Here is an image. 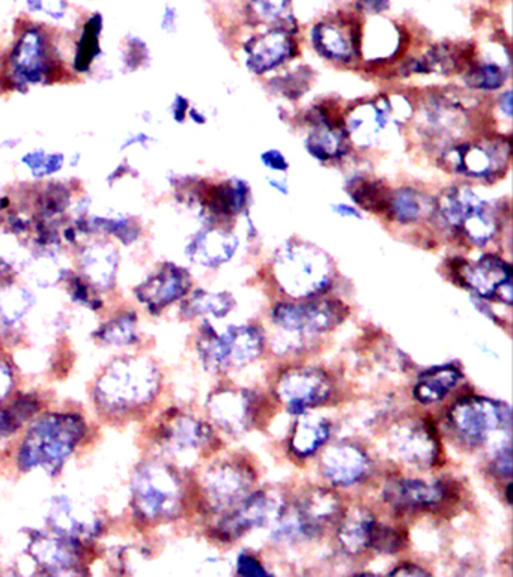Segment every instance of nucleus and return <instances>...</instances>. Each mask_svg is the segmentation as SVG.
<instances>
[{
  "instance_id": "nucleus-4",
  "label": "nucleus",
  "mask_w": 513,
  "mask_h": 577,
  "mask_svg": "<svg viewBox=\"0 0 513 577\" xmlns=\"http://www.w3.org/2000/svg\"><path fill=\"white\" fill-rule=\"evenodd\" d=\"M158 387V373L151 363L119 360L98 379L94 399L107 414L128 415L151 402Z\"/></svg>"
},
{
  "instance_id": "nucleus-41",
  "label": "nucleus",
  "mask_w": 513,
  "mask_h": 577,
  "mask_svg": "<svg viewBox=\"0 0 513 577\" xmlns=\"http://www.w3.org/2000/svg\"><path fill=\"white\" fill-rule=\"evenodd\" d=\"M291 0H246L247 16L258 25H279L289 16Z\"/></svg>"
},
{
  "instance_id": "nucleus-31",
  "label": "nucleus",
  "mask_w": 513,
  "mask_h": 577,
  "mask_svg": "<svg viewBox=\"0 0 513 577\" xmlns=\"http://www.w3.org/2000/svg\"><path fill=\"white\" fill-rule=\"evenodd\" d=\"M289 436V450L298 459H309L330 441L331 427L327 418L300 415Z\"/></svg>"
},
{
  "instance_id": "nucleus-58",
  "label": "nucleus",
  "mask_w": 513,
  "mask_h": 577,
  "mask_svg": "<svg viewBox=\"0 0 513 577\" xmlns=\"http://www.w3.org/2000/svg\"><path fill=\"white\" fill-rule=\"evenodd\" d=\"M267 184L270 185V188H273L276 193L282 194V196H288L289 190H291L285 178H274V176L271 178V176H268Z\"/></svg>"
},
{
  "instance_id": "nucleus-19",
  "label": "nucleus",
  "mask_w": 513,
  "mask_h": 577,
  "mask_svg": "<svg viewBox=\"0 0 513 577\" xmlns=\"http://www.w3.org/2000/svg\"><path fill=\"white\" fill-rule=\"evenodd\" d=\"M322 477L333 487H351L363 483L374 469L365 448L350 441L331 445L319 460Z\"/></svg>"
},
{
  "instance_id": "nucleus-17",
  "label": "nucleus",
  "mask_w": 513,
  "mask_h": 577,
  "mask_svg": "<svg viewBox=\"0 0 513 577\" xmlns=\"http://www.w3.org/2000/svg\"><path fill=\"white\" fill-rule=\"evenodd\" d=\"M207 411L223 432L232 436L244 435L258 423L261 397L244 388H220L208 399Z\"/></svg>"
},
{
  "instance_id": "nucleus-62",
  "label": "nucleus",
  "mask_w": 513,
  "mask_h": 577,
  "mask_svg": "<svg viewBox=\"0 0 513 577\" xmlns=\"http://www.w3.org/2000/svg\"><path fill=\"white\" fill-rule=\"evenodd\" d=\"M13 208V199L10 196H0V211H8Z\"/></svg>"
},
{
  "instance_id": "nucleus-34",
  "label": "nucleus",
  "mask_w": 513,
  "mask_h": 577,
  "mask_svg": "<svg viewBox=\"0 0 513 577\" xmlns=\"http://www.w3.org/2000/svg\"><path fill=\"white\" fill-rule=\"evenodd\" d=\"M471 64V59L452 44H438L425 55L408 62L407 70L413 74H453Z\"/></svg>"
},
{
  "instance_id": "nucleus-24",
  "label": "nucleus",
  "mask_w": 513,
  "mask_h": 577,
  "mask_svg": "<svg viewBox=\"0 0 513 577\" xmlns=\"http://www.w3.org/2000/svg\"><path fill=\"white\" fill-rule=\"evenodd\" d=\"M309 124L312 130L304 139V149L313 160L327 163L350 152L351 140L344 122L334 121V116L324 106L310 110Z\"/></svg>"
},
{
  "instance_id": "nucleus-8",
  "label": "nucleus",
  "mask_w": 513,
  "mask_h": 577,
  "mask_svg": "<svg viewBox=\"0 0 513 577\" xmlns=\"http://www.w3.org/2000/svg\"><path fill=\"white\" fill-rule=\"evenodd\" d=\"M80 426L82 423L74 415H47L41 418L29 430L20 450V460L25 468L41 466L52 471L61 465L82 438Z\"/></svg>"
},
{
  "instance_id": "nucleus-59",
  "label": "nucleus",
  "mask_w": 513,
  "mask_h": 577,
  "mask_svg": "<svg viewBox=\"0 0 513 577\" xmlns=\"http://www.w3.org/2000/svg\"><path fill=\"white\" fill-rule=\"evenodd\" d=\"M187 119L193 122L195 125H207L208 116L204 110L199 109V107L192 106L189 110V115H187Z\"/></svg>"
},
{
  "instance_id": "nucleus-30",
  "label": "nucleus",
  "mask_w": 513,
  "mask_h": 577,
  "mask_svg": "<svg viewBox=\"0 0 513 577\" xmlns=\"http://www.w3.org/2000/svg\"><path fill=\"white\" fill-rule=\"evenodd\" d=\"M423 125L429 136L437 139H455L467 127V112L459 104L441 98L432 101L423 110Z\"/></svg>"
},
{
  "instance_id": "nucleus-16",
  "label": "nucleus",
  "mask_w": 513,
  "mask_h": 577,
  "mask_svg": "<svg viewBox=\"0 0 513 577\" xmlns=\"http://www.w3.org/2000/svg\"><path fill=\"white\" fill-rule=\"evenodd\" d=\"M333 382L324 370L316 367H294L280 375L276 396L289 414H307L310 409L324 406L330 400Z\"/></svg>"
},
{
  "instance_id": "nucleus-63",
  "label": "nucleus",
  "mask_w": 513,
  "mask_h": 577,
  "mask_svg": "<svg viewBox=\"0 0 513 577\" xmlns=\"http://www.w3.org/2000/svg\"><path fill=\"white\" fill-rule=\"evenodd\" d=\"M19 143H20L19 139L2 140V142H0V149H13L16 148V146L19 145Z\"/></svg>"
},
{
  "instance_id": "nucleus-45",
  "label": "nucleus",
  "mask_w": 513,
  "mask_h": 577,
  "mask_svg": "<svg viewBox=\"0 0 513 577\" xmlns=\"http://www.w3.org/2000/svg\"><path fill=\"white\" fill-rule=\"evenodd\" d=\"M134 325H136V316L133 318V315L124 313V315L118 316L109 324L104 325L101 339L109 343L125 345L133 339L134 328H136Z\"/></svg>"
},
{
  "instance_id": "nucleus-37",
  "label": "nucleus",
  "mask_w": 513,
  "mask_h": 577,
  "mask_svg": "<svg viewBox=\"0 0 513 577\" xmlns=\"http://www.w3.org/2000/svg\"><path fill=\"white\" fill-rule=\"evenodd\" d=\"M347 191L354 205L371 212H386L390 193H392L380 179L363 178V176L350 179Z\"/></svg>"
},
{
  "instance_id": "nucleus-29",
  "label": "nucleus",
  "mask_w": 513,
  "mask_h": 577,
  "mask_svg": "<svg viewBox=\"0 0 513 577\" xmlns=\"http://www.w3.org/2000/svg\"><path fill=\"white\" fill-rule=\"evenodd\" d=\"M104 17L103 14H89L88 19L83 22L74 43L73 55V73L74 76H85L92 71L101 56H103V47H101V38H103Z\"/></svg>"
},
{
  "instance_id": "nucleus-26",
  "label": "nucleus",
  "mask_w": 513,
  "mask_h": 577,
  "mask_svg": "<svg viewBox=\"0 0 513 577\" xmlns=\"http://www.w3.org/2000/svg\"><path fill=\"white\" fill-rule=\"evenodd\" d=\"M196 202L210 221H225L246 211L250 202V185L244 179L232 178L198 190Z\"/></svg>"
},
{
  "instance_id": "nucleus-57",
  "label": "nucleus",
  "mask_w": 513,
  "mask_h": 577,
  "mask_svg": "<svg viewBox=\"0 0 513 577\" xmlns=\"http://www.w3.org/2000/svg\"><path fill=\"white\" fill-rule=\"evenodd\" d=\"M498 109L507 119L512 118V91L510 89L498 95Z\"/></svg>"
},
{
  "instance_id": "nucleus-55",
  "label": "nucleus",
  "mask_w": 513,
  "mask_h": 577,
  "mask_svg": "<svg viewBox=\"0 0 513 577\" xmlns=\"http://www.w3.org/2000/svg\"><path fill=\"white\" fill-rule=\"evenodd\" d=\"M389 574L390 576H429V571L413 562H402Z\"/></svg>"
},
{
  "instance_id": "nucleus-39",
  "label": "nucleus",
  "mask_w": 513,
  "mask_h": 577,
  "mask_svg": "<svg viewBox=\"0 0 513 577\" xmlns=\"http://www.w3.org/2000/svg\"><path fill=\"white\" fill-rule=\"evenodd\" d=\"M20 164L28 170L34 181L43 182L55 178L67 166V155L46 148H32L20 157Z\"/></svg>"
},
{
  "instance_id": "nucleus-27",
  "label": "nucleus",
  "mask_w": 513,
  "mask_h": 577,
  "mask_svg": "<svg viewBox=\"0 0 513 577\" xmlns=\"http://www.w3.org/2000/svg\"><path fill=\"white\" fill-rule=\"evenodd\" d=\"M119 266V253L109 239H100L85 245L80 253V269L86 280L95 287L109 289L116 278Z\"/></svg>"
},
{
  "instance_id": "nucleus-5",
  "label": "nucleus",
  "mask_w": 513,
  "mask_h": 577,
  "mask_svg": "<svg viewBox=\"0 0 513 577\" xmlns=\"http://www.w3.org/2000/svg\"><path fill=\"white\" fill-rule=\"evenodd\" d=\"M434 214L446 229L476 247L489 244L501 227L500 209L464 185L443 191L434 203Z\"/></svg>"
},
{
  "instance_id": "nucleus-38",
  "label": "nucleus",
  "mask_w": 513,
  "mask_h": 577,
  "mask_svg": "<svg viewBox=\"0 0 513 577\" xmlns=\"http://www.w3.org/2000/svg\"><path fill=\"white\" fill-rule=\"evenodd\" d=\"M510 65L498 61H471L465 70L464 82L474 91L492 92L503 88L509 79Z\"/></svg>"
},
{
  "instance_id": "nucleus-14",
  "label": "nucleus",
  "mask_w": 513,
  "mask_h": 577,
  "mask_svg": "<svg viewBox=\"0 0 513 577\" xmlns=\"http://www.w3.org/2000/svg\"><path fill=\"white\" fill-rule=\"evenodd\" d=\"M453 275L474 297L512 306V266L503 257L488 253L476 262L462 260L453 265Z\"/></svg>"
},
{
  "instance_id": "nucleus-10",
  "label": "nucleus",
  "mask_w": 513,
  "mask_h": 577,
  "mask_svg": "<svg viewBox=\"0 0 513 577\" xmlns=\"http://www.w3.org/2000/svg\"><path fill=\"white\" fill-rule=\"evenodd\" d=\"M348 307L330 298H309L279 303L271 310V321L280 330L298 337L321 336L344 324Z\"/></svg>"
},
{
  "instance_id": "nucleus-50",
  "label": "nucleus",
  "mask_w": 513,
  "mask_h": 577,
  "mask_svg": "<svg viewBox=\"0 0 513 577\" xmlns=\"http://www.w3.org/2000/svg\"><path fill=\"white\" fill-rule=\"evenodd\" d=\"M157 142L158 140L152 137L151 134L145 133V131H136V133H128L125 136L121 146H119V151H130L133 148L151 149Z\"/></svg>"
},
{
  "instance_id": "nucleus-42",
  "label": "nucleus",
  "mask_w": 513,
  "mask_h": 577,
  "mask_svg": "<svg viewBox=\"0 0 513 577\" xmlns=\"http://www.w3.org/2000/svg\"><path fill=\"white\" fill-rule=\"evenodd\" d=\"M312 76L310 68L300 67L295 71L283 74V76L274 77L270 82L271 88L282 97L298 100L309 91L310 85H312Z\"/></svg>"
},
{
  "instance_id": "nucleus-52",
  "label": "nucleus",
  "mask_w": 513,
  "mask_h": 577,
  "mask_svg": "<svg viewBox=\"0 0 513 577\" xmlns=\"http://www.w3.org/2000/svg\"><path fill=\"white\" fill-rule=\"evenodd\" d=\"M190 107H192V103H190L189 98L184 97V95L177 94L170 103L169 106V115L172 118V121L178 125H184L187 122V115H189Z\"/></svg>"
},
{
  "instance_id": "nucleus-61",
  "label": "nucleus",
  "mask_w": 513,
  "mask_h": 577,
  "mask_svg": "<svg viewBox=\"0 0 513 577\" xmlns=\"http://www.w3.org/2000/svg\"><path fill=\"white\" fill-rule=\"evenodd\" d=\"M82 160V152H73L70 157H67V166L70 167V169H77V167L80 166V163H82Z\"/></svg>"
},
{
  "instance_id": "nucleus-60",
  "label": "nucleus",
  "mask_w": 513,
  "mask_h": 577,
  "mask_svg": "<svg viewBox=\"0 0 513 577\" xmlns=\"http://www.w3.org/2000/svg\"><path fill=\"white\" fill-rule=\"evenodd\" d=\"M10 381V372H8L7 369H4V367L0 366V396H4V394L8 393V390H10L11 387Z\"/></svg>"
},
{
  "instance_id": "nucleus-13",
  "label": "nucleus",
  "mask_w": 513,
  "mask_h": 577,
  "mask_svg": "<svg viewBox=\"0 0 513 577\" xmlns=\"http://www.w3.org/2000/svg\"><path fill=\"white\" fill-rule=\"evenodd\" d=\"M411 113L410 104L404 98H390L386 95L354 107L344 125L348 137L354 145L362 148L381 145L383 137L401 125V115Z\"/></svg>"
},
{
  "instance_id": "nucleus-36",
  "label": "nucleus",
  "mask_w": 513,
  "mask_h": 577,
  "mask_svg": "<svg viewBox=\"0 0 513 577\" xmlns=\"http://www.w3.org/2000/svg\"><path fill=\"white\" fill-rule=\"evenodd\" d=\"M431 208L425 194L413 187H402L392 191L387 203L386 214L399 224L417 223Z\"/></svg>"
},
{
  "instance_id": "nucleus-9",
  "label": "nucleus",
  "mask_w": 513,
  "mask_h": 577,
  "mask_svg": "<svg viewBox=\"0 0 513 577\" xmlns=\"http://www.w3.org/2000/svg\"><path fill=\"white\" fill-rule=\"evenodd\" d=\"M512 155L509 139L485 137L474 142L453 143L441 152V163L453 173L477 181H494L507 172Z\"/></svg>"
},
{
  "instance_id": "nucleus-33",
  "label": "nucleus",
  "mask_w": 513,
  "mask_h": 577,
  "mask_svg": "<svg viewBox=\"0 0 513 577\" xmlns=\"http://www.w3.org/2000/svg\"><path fill=\"white\" fill-rule=\"evenodd\" d=\"M462 379V372L453 364L426 370L414 385L413 396L422 405H432L446 399Z\"/></svg>"
},
{
  "instance_id": "nucleus-21",
  "label": "nucleus",
  "mask_w": 513,
  "mask_h": 577,
  "mask_svg": "<svg viewBox=\"0 0 513 577\" xmlns=\"http://www.w3.org/2000/svg\"><path fill=\"white\" fill-rule=\"evenodd\" d=\"M310 41L319 56L340 64L356 61L362 50L359 26L342 17L316 23L310 31Z\"/></svg>"
},
{
  "instance_id": "nucleus-48",
  "label": "nucleus",
  "mask_w": 513,
  "mask_h": 577,
  "mask_svg": "<svg viewBox=\"0 0 513 577\" xmlns=\"http://www.w3.org/2000/svg\"><path fill=\"white\" fill-rule=\"evenodd\" d=\"M259 158H261V163L264 164L265 169L273 173H279V175H285V173H288L289 167H291L288 158L279 149H267V151L259 155Z\"/></svg>"
},
{
  "instance_id": "nucleus-56",
  "label": "nucleus",
  "mask_w": 513,
  "mask_h": 577,
  "mask_svg": "<svg viewBox=\"0 0 513 577\" xmlns=\"http://www.w3.org/2000/svg\"><path fill=\"white\" fill-rule=\"evenodd\" d=\"M331 211L342 218H353V220H362V212L357 206L348 205V203H334L331 205Z\"/></svg>"
},
{
  "instance_id": "nucleus-44",
  "label": "nucleus",
  "mask_w": 513,
  "mask_h": 577,
  "mask_svg": "<svg viewBox=\"0 0 513 577\" xmlns=\"http://www.w3.org/2000/svg\"><path fill=\"white\" fill-rule=\"evenodd\" d=\"M405 540H407V537H405L401 529L375 522L369 549L383 553V555H396V553L404 549Z\"/></svg>"
},
{
  "instance_id": "nucleus-6",
  "label": "nucleus",
  "mask_w": 513,
  "mask_h": 577,
  "mask_svg": "<svg viewBox=\"0 0 513 577\" xmlns=\"http://www.w3.org/2000/svg\"><path fill=\"white\" fill-rule=\"evenodd\" d=\"M265 336L256 325H231L217 333L210 322H205L198 339L199 357L205 369L213 373L249 366L261 357Z\"/></svg>"
},
{
  "instance_id": "nucleus-20",
  "label": "nucleus",
  "mask_w": 513,
  "mask_h": 577,
  "mask_svg": "<svg viewBox=\"0 0 513 577\" xmlns=\"http://www.w3.org/2000/svg\"><path fill=\"white\" fill-rule=\"evenodd\" d=\"M390 445L399 459L417 468H431L440 459V441L431 424L408 420L396 424L390 433Z\"/></svg>"
},
{
  "instance_id": "nucleus-40",
  "label": "nucleus",
  "mask_w": 513,
  "mask_h": 577,
  "mask_svg": "<svg viewBox=\"0 0 513 577\" xmlns=\"http://www.w3.org/2000/svg\"><path fill=\"white\" fill-rule=\"evenodd\" d=\"M151 64V50L148 43L140 35L128 34L122 41L121 68L124 73L131 74L145 70Z\"/></svg>"
},
{
  "instance_id": "nucleus-2",
  "label": "nucleus",
  "mask_w": 513,
  "mask_h": 577,
  "mask_svg": "<svg viewBox=\"0 0 513 577\" xmlns=\"http://www.w3.org/2000/svg\"><path fill=\"white\" fill-rule=\"evenodd\" d=\"M274 280L294 300L322 297L334 281V262L312 242L292 239L274 254Z\"/></svg>"
},
{
  "instance_id": "nucleus-23",
  "label": "nucleus",
  "mask_w": 513,
  "mask_h": 577,
  "mask_svg": "<svg viewBox=\"0 0 513 577\" xmlns=\"http://www.w3.org/2000/svg\"><path fill=\"white\" fill-rule=\"evenodd\" d=\"M453 489L446 481L428 483L416 478H405L387 484L384 499L398 513H419L443 507L452 498Z\"/></svg>"
},
{
  "instance_id": "nucleus-18",
  "label": "nucleus",
  "mask_w": 513,
  "mask_h": 577,
  "mask_svg": "<svg viewBox=\"0 0 513 577\" xmlns=\"http://www.w3.org/2000/svg\"><path fill=\"white\" fill-rule=\"evenodd\" d=\"M282 504L267 490L250 492L243 501L223 514L214 528V535L223 543L240 540L253 529L262 528L273 522Z\"/></svg>"
},
{
  "instance_id": "nucleus-47",
  "label": "nucleus",
  "mask_w": 513,
  "mask_h": 577,
  "mask_svg": "<svg viewBox=\"0 0 513 577\" xmlns=\"http://www.w3.org/2000/svg\"><path fill=\"white\" fill-rule=\"evenodd\" d=\"M491 471L498 478L510 480V475H512V448H510L509 442L498 448L497 454L492 459Z\"/></svg>"
},
{
  "instance_id": "nucleus-43",
  "label": "nucleus",
  "mask_w": 513,
  "mask_h": 577,
  "mask_svg": "<svg viewBox=\"0 0 513 577\" xmlns=\"http://www.w3.org/2000/svg\"><path fill=\"white\" fill-rule=\"evenodd\" d=\"M34 306V297L23 287H11L0 292V318L5 322L19 321L31 307Z\"/></svg>"
},
{
  "instance_id": "nucleus-53",
  "label": "nucleus",
  "mask_w": 513,
  "mask_h": 577,
  "mask_svg": "<svg viewBox=\"0 0 513 577\" xmlns=\"http://www.w3.org/2000/svg\"><path fill=\"white\" fill-rule=\"evenodd\" d=\"M137 175H139V173H137L136 167L131 166L130 161H121V163L106 176L107 187H115L122 179L128 178V176L134 178V176Z\"/></svg>"
},
{
  "instance_id": "nucleus-22",
  "label": "nucleus",
  "mask_w": 513,
  "mask_h": 577,
  "mask_svg": "<svg viewBox=\"0 0 513 577\" xmlns=\"http://www.w3.org/2000/svg\"><path fill=\"white\" fill-rule=\"evenodd\" d=\"M192 291V275L183 266L163 263L136 287V298L152 313H160Z\"/></svg>"
},
{
  "instance_id": "nucleus-3",
  "label": "nucleus",
  "mask_w": 513,
  "mask_h": 577,
  "mask_svg": "<svg viewBox=\"0 0 513 577\" xmlns=\"http://www.w3.org/2000/svg\"><path fill=\"white\" fill-rule=\"evenodd\" d=\"M344 510L336 493L328 489H309L289 502H283L274 517L271 540L297 544L322 537Z\"/></svg>"
},
{
  "instance_id": "nucleus-12",
  "label": "nucleus",
  "mask_w": 513,
  "mask_h": 577,
  "mask_svg": "<svg viewBox=\"0 0 513 577\" xmlns=\"http://www.w3.org/2000/svg\"><path fill=\"white\" fill-rule=\"evenodd\" d=\"M256 474L246 460L214 463L202 475L201 499L211 513H226L243 501L255 486Z\"/></svg>"
},
{
  "instance_id": "nucleus-49",
  "label": "nucleus",
  "mask_w": 513,
  "mask_h": 577,
  "mask_svg": "<svg viewBox=\"0 0 513 577\" xmlns=\"http://www.w3.org/2000/svg\"><path fill=\"white\" fill-rule=\"evenodd\" d=\"M237 573L240 576H267L268 571L255 556L250 553H241L238 556Z\"/></svg>"
},
{
  "instance_id": "nucleus-25",
  "label": "nucleus",
  "mask_w": 513,
  "mask_h": 577,
  "mask_svg": "<svg viewBox=\"0 0 513 577\" xmlns=\"http://www.w3.org/2000/svg\"><path fill=\"white\" fill-rule=\"evenodd\" d=\"M240 248V238L234 230L208 226L190 238L186 256L202 268L216 269L234 259Z\"/></svg>"
},
{
  "instance_id": "nucleus-35",
  "label": "nucleus",
  "mask_w": 513,
  "mask_h": 577,
  "mask_svg": "<svg viewBox=\"0 0 513 577\" xmlns=\"http://www.w3.org/2000/svg\"><path fill=\"white\" fill-rule=\"evenodd\" d=\"M237 306L229 292H211L198 289L184 298L183 313L187 318L223 319Z\"/></svg>"
},
{
  "instance_id": "nucleus-32",
  "label": "nucleus",
  "mask_w": 513,
  "mask_h": 577,
  "mask_svg": "<svg viewBox=\"0 0 513 577\" xmlns=\"http://www.w3.org/2000/svg\"><path fill=\"white\" fill-rule=\"evenodd\" d=\"M164 442L175 453L201 450L213 439V430L204 421L196 420L190 415H180L170 420L164 427Z\"/></svg>"
},
{
  "instance_id": "nucleus-54",
  "label": "nucleus",
  "mask_w": 513,
  "mask_h": 577,
  "mask_svg": "<svg viewBox=\"0 0 513 577\" xmlns=\"http://www.w3.org/2000/svg\"><path fill=\"white\" fill-rule=\"evenodd\" d=\"M392 0H357V10L368 16H381L390 10Z\"/></svg>"
},
{
  "instance_id": "nucleus-51",
  "label": "nucleus",
  "mask_w": 513,
  "mask_h": 577,
  "mask_svg": "<svg viewBox=\"0 0 513 577\" xmlns=\"http://www.w3.org/2000/svg\"><path fill=\"white\" fill-rule=\"evenodd\" d=\"M178 28H180V11L175 5H164L160 16L161 32L167 35H174Z\"/></svg>"
},
{
  "instance_id": "nucleus-28",
  "label": "nucleus",
  "mask_w": 513,
  "mask_h": 577,
  "mask_svg": "<svg viewBox=\"0 0 513 577\" xmlns=\"http://www.w3.org/2000/svg\"><path fill=\"white\" fill-rule=\"evenodd\" d=\"M374 513L365 507H353L344 511L337 520L336 537L340 549L348 555H362L371 546L372 529H374Z\"/></svg>"
},
{
  "instance_id": "nucleus-46",
  "label": "nucleus",
  "mask_w": 513,
  "mask_h": 577,
  "mask_svg": "<svg viewBox=\"0 0 513 577\" xmlns=\"http://www.w3.org/2000/svg\"><path fill=\"white\" fill-rule=\"evenodd\" d=\"M25 8L29 14L44 16L55 23L64 22L68 16V0H25Z\"/></svg>"
},
{
  "instance_id": "nucleus-11",
  "label": "nucleus",
  "mask_w": 513,
  "mask_h": 577,
  "mask_svg": "<svg viewBox=\"0 0 513 577\" xmlns=\"http://www.w3.org/2000/svg\"><path fill=\"white\" fill-rule=\"evenodd\" d=\"M133 495L134 505L145 519H172L183 508V480L174 468L151 463L140 471Z\"/></svg>"
},
{
  "instance_id": "nucleus-15",
  "label": "nucleus",
  "mask_w": 513,
  "mask_h": 577,
  "mask_svg": "<svg viewBox=\"0 0 513 577\" xmlns=\"http://www.w3.org/2000/svg\"><path fill=\"white\" fill-rule=\"evenodd\" d=\"M297 22L288 16L279 25L264 34L249 38L244 44V65L256 76L271 73L297 56L298 44L295 41Z\"/></svg>"
},
{
  "instance_id": "nucleus-1",
  "label": "nucleus",
  "mask_w": 513,
  "mask_h": 577,
  "mask_svg": "<svg viewBox=\"0 0 513 577\" xmlns=\"http://www.w3.org/2000/svg\"><path fill=\"white\" fill-rule=\"evenodd\" d=\"M67 73L50 29L43 23H26L0 65V89L25 92L35 86L55 85Z\"/></svg>"
},
{
  "instance_id": "nucleus-7",
  "label": "nucleus",
  "mask_w": 513,
  "mask_h": 577,
  "mask_svg": "<svg viewBox=\"0 0 513 577\" xmlns=\"http://www.w3.org/2000/svg\"><path fill=\"white\" fill-rule=\"evenodd\" d=\"M447 423L461 444L480 448L497 433L510 435L512 414L506 403L489 397L465 396L450 405Z\"/></svg>"
}]
</instances>
